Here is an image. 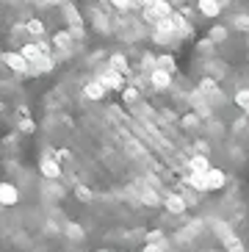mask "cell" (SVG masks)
Returning a JSON list of instances; mask_svg holds the SVG:
<instances>
[{
    "mask_svg": "<svg viewBox=\"0 0 249 252\" xmlns=\"http://www.w3.org/2000/svg\"><path fill=\"white\" fill-rule=\"evenodd\" d=\"M139 100V92L136 89H124V103H136Z\"/></svg>",
    "mask_w": 249,
    "mask_h": 252,
    "instance_id": "obj_19",
    "label": "cell"
},
{
    "mask_svg": "<svg viewBox=\"0 0 249 252\" xmlns=\"http://www.w3.org/2000/svg\"><path fill=\"white\" fill-rule=\"evenodd\" d=\"M114 69H117V72H127V64H124L122 56H114Z\"/></svg>",
    "mask_w": 249,
    "mask_h": 252,
    "instance_id": "obj_17",
    "label": "cell"
},
{
    "mask_svg": "<svg viewBox=\"0 0 249 252\" xmlns=\"http://www.w3.org/2000/svg\"><path fill=\"white\" fill-rule=\"evenodd\" d=\"M235 103H238V105H241V108H244V111H249V92H241V94H238V97H235Z\"/></svg>",
    "mask_w": 249,
    "mask_h": 252,
    "instance_id": "obj_16",
    "label": "cell"
},
{
    "mask_svg": "<svg viewBox=\"0 0 249 252\" xmlns=\"http://www.w3.org/2000/svg\"><path fill=\"white\" fill-rule=\"evenodd\" d=\"M199 8H202L208 17H213L216 11H219V3H216V0H199Z\"/></svg>",
    "mask_w": 249,
    "mask_h": 252,
    "instance_id": "obj_11",
    "label": "cell"
},
{
    "mask_svg": "<svg viewBox=\"0 0 249 252\" xmlns=\"http://www.w3.org/2000/svg\"><path fill=\"white\" fill-rule=\"evenodd\" d=\"M213 227H216V233L221 236V241H224V247H227V252H244V244H241V241H238V238L233 236V230H230L227 224L216 222Z\"/></svg>",
    "mask_w": 249,
    "mask_h": 252,
    "instance_id": "obj_1",
    "label": "cell"
},
{
    "mask_svg": "<svg viewBox=\"0 0 249 252\" xmlns=\"http://www.w3.org/2000/svg\"><path fill=\"white\" fill-rule=\"evenodd\" d=\"M238 28H244V31L249 28V20H247V17H241V20H238Z\"/></svg>",
    "mask_w": 249,
    "mask_h": 252,
    "instance_id": "obj_23",
    "label": "cell"
},
{
    "mask_svg": "<svg viewBox=\"0 0 249 252\" xmlns=\"http://www.w3.org/2000/svg\"><path fill=\"white\" fill-rule=\"evenodd\" d=\"M186 183H188V186H194L197 191H208L205 175H197V172H191V175H186Z\"/></svg>",
    "mask_w": 249,
    "mask_h": 252,
    "instance_id": "obj_8",
    "label": "cell"
},
{
    "mask_svg": "<svg viewBox=\"0 0 249 252\" xmlns=\"http://www.w3.org/2000/svg\"><path fill=\"white\" fill-rule=\"evenodd\" d=\"M39 169H42V175H44L47 180H59V178H61V163L56 161V158H50V156H44V158H42Z\"/></svg>",
    "mask_w": 249,
    "mask_h": 252,
    "instance_id": "obj_2",
    "label": "cell"
},
{
    "mask_svg": "<svg viewBox=\"0 0 249 252\" xmlns=\"http://www.w3.org/2000/svg\"><path fill=\"white\" fill-rule=\"evenodd\" d=\"M56 45H59V47H69V33H56Z\"/></svg>",
    "mask_w": 249,
    "mask_h": 252,
    "instance_id": "obj_18",
    "label": "cell"
},
{
    "mask_svg": "<svg viewBox=\"0 0 249 252\" xmlns=\"http://www.w3.org/2000/svg\"><path fill=\"white\" fill-rule=\"evenodd\" d=\"M103 94H105L103 83H89V86H86V97H92V100H100Z\"/></svg>",
    "mask_w": 249,
    "mask_h": 252,
    "instance_id": "obj_9",
    "label": "cell"
},
{
    "mask_svg": "<svg viewBox=\"0 0 249 252\" xmlns=\"http://www.w3.org/2000/svg\"><path fill=\"white\" fill-rule=\"evenodd\" d=\"M114 3H117L119 8H127V3H130V0H114Z\"/></svg>",
    "mask_w": 249,
    "mask_h": 252,
    "instance_id": "obj_24",
    "label": "cell"
},
{
    "mask_svg": "<svg viewBox=\"0 0 249 252\" xmlns=\"http://www.w3.org/2000/svg\"><path fill=\"white\" fill-rule=\"evenodd\" d=\"M163 205H166L172 214H183L186 211V200L183 197H177V194H169L166 200H163Z\"/></svg>",
    "mask_w": 249,
    "mask_h": 252,
    "instance_id": "obj_7",
    "label": "cell"
},
{
    "mask_svg": "<svg viewBox=\"0 0 249 252\" xmlns=\"http://www.w3.org/2000/svg\"><path fill=\"white\" fill-rule=\"evenodd\" d=\"M28 31H31V33H42V23H39V20L28 23Z\"/></svg>",
    "mask_w": 249,
    "mask_h": 252,
    "instance_id": "obj_20",
    "label": "cell"
},
{
    "mask_svg": "<svg viewBox=\"0 0 249 252\" xmlns=\"http://www.w3.org/2000/svg\"><path fill=\"white\" fill-rule=\"evenodd\" d=\"M17 200H20V191H17V186L0 183V205H14Z\"/></svg>",
    "mask_w": 249,
    "mask_h": 252,
    "instance_id": "obj_3",
    "label": "cell"
},
{
    "mask_svg": "<svg viewBox=\"0 0 249 252\" xmlns=\"http://www.w3.org/2000/svg\"><path fill=\"white\" fill-rule=\"evenodd\" d=\"M3 61H6L8 67L11 69H17V72H28V61L22 59V53H6V56H3Z\"/></svg>",
    "mask_w": 249,
    "mask_h": 252,
    "instance_id": "obj_4",
    "label": "cell"
},
{
    "mask_svg": "<svg viewBox=\"0 0 249 252\" xmlns=\"http://www.w3.org/2000/svg\"><path fill=\"white\" fill-rule=\"evenodd\" d=\"M22 130H25V133H33V122H31V119H22Z\"/></svg>",
    "mask_w": 249,
    "mask_h": 252,
    "instance_id": "obj_22",
    "label": "cell"
},
{
    "mask_svg": "<svg viewBox=\"0 0 249 252\" xmlns=\"http://www.w3.org/2000/svg\"><path fill=\"white\" fill-rule=\"evenodd\" d=\"M141 202H147V205H158V202H161V197H158L153 189H144V191H141Z\"/></svg>",
    "mask_w": 249,
    "mask_h": 252,
    "instance_id": "obj_12",
    "label": "cell"
},
{
    "mask_svg": "<svg viewBox=\"0 0 249 252\" xmlns=\"http://www.w3.org/2000/svg\"><path fill=\"white\" fill-rule=\"evenodd\" d=\"M66 236L72 238V241H81V238H83V227H78V224H66Z\"/></svg>",
    "mask_w": 249,
    "mask_h": 252,
    "instance_id": "obj_13",
    "label": "cell"
},
{
    "mask_svg": "<svg viewBox=\"0 0 249 252\" xmlns=\"http://www.w3.org/2000/svg\"><path fill=\"white\" fill-rule=\"evenodd\" d=\"M103 83H105V86H114V89H119V86H122V78H119V72H108Z\"/></svg>",
    "mask_w": 249,
    "mask_h": 252,
    "instance_id": "obj_14",
    "label": "cell"
},
{
    "mask_svg": "<svg viewBox=\"0 0 249 252\" xmlns=\"http://www.w3.org/2000/svg\"><path fill=\"white\" fill-rule=\"evenodd\" d=\"M153 83H155V86H161V89H163V86H169V72H166V69H155V72H153Z\"/></svg>",
    "mask_w": 249,
    "mask_h": 252,
    "instance_id": "obj_10",
    "label": "cell"
},
{
    "mask_svg": "<svg viewBox=\"0 0 249 252\" xmlns=\"http://www.w3.org/2000/svg\"><path fill=\"white\" fill-rule=\"evenodd\" d=\"M205 183H208V191H211V189H221V186L227 183V178H224V172L221 169H211L205 175Z\"/></svg>",
    "mask_w": 249,
    "mask_h": 252,
    "instance_id": "obj_5",
    "label": "cell"
},
{
    "mask_svg": "<svg viewBox=\"0 0 249 252\" xmlns=\"http://www.w3.org/2000/svg\"><path fill=\"white\" fill-rule=\"evenodd\" d=\"M75 194H78V200H83V202H89V200H92V191H89L86 186H81V183L75 186Z\"/></svg>",
    "mask_w": 249,
    "mask_h": 252,
    "instance_id": "obj_15",
    "label": "cell"
},
{
    "mask_svg": "<svg viewBox=\"0 0 249 252\" xmlns=\"http://www.w3.org/2000/svg\"><path fill=\"white\" fill-rule=\"evenodd\" d=\"M188 169L197 172V175H208V172H211V161H208L205 156H194L188 161Z\"/></svg>",
    "mask_w": 249,
    "mask_h": 252,
    "instance_id": "obj_6",
    "label": "cell"
},
{
    "mask_svg": "<svg viewBox=\"0 0 249 252\" xmlns=\"http://www.w3.org/2000/svg\"><path fill=\"white\" fill-rule=\"evenodd\" d=\"M144 252H163V244H147Z\"/></svg>",
    "mask_w": 249,
    "mask_h": 252,
    "instance_id": "obj_21",
    "label": "cell"
}]
</instances>
